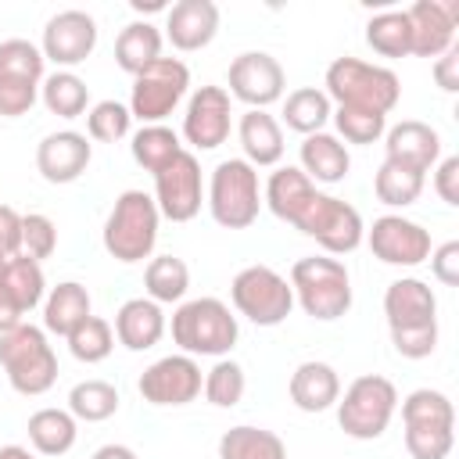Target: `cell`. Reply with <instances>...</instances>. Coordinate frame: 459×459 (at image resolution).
I'll list each match as a JSON object with an SVG mask.
<instances>
[{
    "label": "cell",
    "mask_w": 459,
    "mask_h": 459,
    "mask_svg": "<svg viewBox=\"0 0 459 459\" xmlns=\"http://www.w3.org/2000/svg\"><path fill=\"white\" fill-rule=\"evenodd\" d=\"M158 226H161V212L154 197L143 190H122L104 219V233H100L104 251L126 265L143 262L158 244Z\"/></svg>",
    "instance_id": "obj_1"
},
{
    "label": "cell",
    "mask_w": 459,
    "mask_h": 459,
    "mask_svg": "<svg viewBox=\"0 0 459 459\" xmlns=\"http://www.w3.org/2000/svg\"><path fill=\"white\" fill-rule=\"evenodd\" d=\"M290 290L305 316L319 323H333L351 308V276L341 258L305 255L290 265Z\"/></svg>",
    "instance_id": "obj_2"
},
{
    "label": "cell",
    "mask_w": 459,
    "mask_h": 459,
    "mask_svg": "<svg viewBox=\"0 0 459 459\" xmlns=\"http://www.w3.org/2000/svg\"><path fill=\"white\" fill-rule=\"evenodd\" d=\"M323 86H326L323 93L330 100H337V108H362V111H377V115H387L402 97V82L391 68L369 65L359 57L330 61Z\"/></svg>",
    "instance_id": "obj_3"
},
{
    "label": "cell",
    "mask_w": 459,
    "mask_h": 459,
    "mask_svg": "<svg viewBox=\"0 0 459 459\" xmlns=\"http://www.w3.org/2000/svg\"><path fill=\"white\" fill-rule=\"evenodd\" d=\"M240 337L237 316L219 298H190L172 312V344L183 355H212L226 359Z\"/></svg>",
    "instance_id": "obj_4"
},
{
    "label": "cell",
    "mask_w": 459,
    "mask_h": 459,
    "mask_svg": "<svg viewBox=\"0 0 459 459\" xmlns=\"http://www.w3.org/2000/svg\"><path fill=\"white\" fill-rule=\"evenodd\" d=\"M0 369L7 373V384L25 394H47L57 380V355L47 341V330L22 323L7 333H0Z\"/></svg>",
    "instance_id": "obj_5"
},
{
    "label": "cell",
    "mask_w": 459,
    "mask_h": 459,
    "mask_svg": "<svg viewBox=\"0 0 459 459\" xmlns=\"http://www.w3.org/2000/svg\"><path fill=\"white\" fill-rule=\"evenodd\" d=\"M208 212L222 230H247L262 212L258 169L244 158H226L208 179Z\"/></svg>",
    "instance_id": "obj_6"
},
{
    "label": "cell",
    "mask_w": 459,
    "mask_h": 459,
    "mask_svg": "<svg viewBox=\"0 0 459 459\" xmlns=\"http://www.w3.org/2000/svg\"><path fill=\"white\" fill-rule=\"evenodd\" d=\"M398 409V387L380 373L355 377L337 398V423L355 441H373L391 427Z\"/></svg>",
    "instance_id": "obj_7"
},
{
    "label": "cell",
    "mask_w": 459,
    "mask_h": 459,
    "mask_svg": "<svg viewBox=\"0 0 459 459\" xmlns=\"http://www.w3.org/2000/svg\"><path fill=\"white\" fill-rule=\"evenodd\" d=\"M233 308L255 326H280L294 308L290 280L269 265H244L230 283Z\"/></svg>",
    "instance_id": "obj_8"
},
{
    "label": "cell",
    "mask_w": 459,
    "mask_h": 459,
    "mask_svg": "<svg viewBox=\"0 0 459 459\" xmlns=\"http://www.w3.org/2000/svg\"><path fill=\"white\" fill-rule=\"evenodd\" d=\"M186 86H190V68L179 57H158L140 75H133L129 115L140 118L143 126H161L186 97Z\"/></svg>",
    "instance_id": "obj_9"
},
{
    "label": "cell",
    "mask_w": 459,
    "mask_h": 459,
    "mask_svg": "<svg viewBox=\"0 0 459 459\" xmlns=\"http://www.w3.org/2000/svg\"><path fill=\"white\" fill-rule=\"evenodd\" d=\"M294 230H301L305 237H312L326 255H348L362 244L366 226L359 208H351L348 201L316 190L312 201L305 204V212L294 219Z\"/></svg>",
    "instance_id": "obj_10"
},
{
    "label": "cell",
    "mask_w": 459,
    "mask_h": 459,
    "mask_svg": "<svg viewBox=\"0 0 459 459\" xmlns=\"http://www.w3.org/2000/svg\"><path fill=\"white\" fill-rule=\"evenodd\" d=\"M204 183L194 151H179L165 169L154 172V204L172 222H190L201 212Z\"/></svg>",
    "instance_id": "obj_11"
},
{
    "label": "cell",
    "mask_w": 459,
    "mask_h": 459,
    "mask_svg": "<svg viewBox=\"0 0 459 459\" xmlns=\"http://www.w3.org/2000/svg\"><path fill=\"white\" fill-rule=\"evenodd\" d=\"M47 298V280H43V265L29 255H7L4 269H0V333L14 330L25 323V312H32L36 305H43Z\"/></svg>",
    "instance_id": "obj_12"
},
{
    "label": "cell",
    "mask_w": 459,
    "mask_h": 459,
    "mask_svg": "<svg viewBox=\"0 0 459 459\" xmlns=\"http://www.w3.org/2000/svg\"><path fill=\"white\" fill-rule=\"evenodd\" d=\"M201 384L204 377L194 355H165L140 373L136 391L151 405H190L201 394Z\"/></svg>",
    "instance_id": "obj_13"
},
{
    "label": "cell",
    "mask_w": 459,
    "mask_h": 459,
    "mask_svg": "<svg viewBox=\"0 0 459 459\" xmlns=\"http://www.w3.org/2000/svg\"><path fill=\"white\" fill-rule=\"evenodd\" d=\"M97 47V22L86 11H57L54 18H47L43 25V61H54L61 72H72L75 65H82Z\"/></svg>",
    "instance_id": "obj_14"
},
{
    "label": "cell",
    "mask_w": 459,
    "mask_h": 459,
    "mask_svg": "<svg viewBox=\"0 0 459 459\" xmlns=\"http://www.w3.org/2000/svg\"><path fill=\"white\" fill-rule=\"evenodd\" d=\"M373 251V258H380L384 265H402V269H412L420 262L430 258V233L405 219V215H380L373 219V226L366 230L362 237Z\"/></svg>",
    "instance_id": "obj_15"
},
{
    "label": "cell",
    "mask_w": 459,
    "mask_h": 459,
    "mask_svg": "<svg viewBox=\"0 0 459 459\" xmlns=\"http://www.w3.org/2000/svg\"><path fill=\"white\" fill-rule=\"evenodd\" d=\"M283 86H287L283 65L265 50H244L230 61V93L247 108L265 111L283 97Z\"/></svg>",
    "instance_id": "obj_16"
},
{
    "label": "cell",
    "mask_w": 459,
    "mask_h": 459,
    "mask_svg": "<svg viewBox=\"0 0 459 459\" xmlns=\"http://www.w3.org/2000/svg\"><path fill=\"white\" fill-rule=\"evenodd\" d=\"M233 126V108H230V93L222 86H197L186 100V115H183V140L194 151H215L219 143H226Z\"/></svg>",
    "instance_id": "obj_17"
},
{
    "label": "cell",
    "mask_w": 459,
    "mask_h": 459,
    "mask_svg": "<svg viewBox=\"0 0 459 459\" xmlns=\"http://www.w3.org/2000/svg\"><path fill=\"white\" fill-rule=\"evenodd\" d=\"M409 18V39L416 57H441L455 47V25H459V4L445 0H416L405 7Z\"/></svg>",
    "instance_id": "obj_18"
},
{
    "label": "cell",
    "mask_w": 459,
    "mask_h": 459,
    "mask_svg": "<svg viewBox=\"0 0 459 459\" xmlns=\"http://www.w3.org/2000/svg\"><path fill=\"white\" fill-rule=\"evenodd\" d=\"M93 158V143L86 133L57 129L47 133L36 147V169L47 183H75Z\"/></svg>",
    "instance_id": "obj_19"
},
{
    "label": "cell",
    "mask_w": 459,
    "mask_h": 459,
    "mask_svg": "<svg viewBox=\"0 0 459 459\" xmlns=\"http://www.w3.org/2000/svg\"><path fill=\"white\" fill-rule=\"evenodd\" d=\"M384 151H387V161H398V165L427 176L441 158V136L427 122L405 118L384 133Z\"/></svg>",
    "instance_id": "obj_20"
},
{
    "label": "cell",
    "mask_w": 459,
    "mask_h": 459,
    "mask_svg": "<svg viewBox=\"0 0 459 459\" xmlns=\"http://www.w3.org/2000/svg\"><path fill=\"white\" fill-rule=\"evenodd\" d=\"M219 32V7L212 0H179L165 14V36L176 50H201Z\"/></svg>",
    "instance_id": "obj_21"
},
{
    "label": "cell",
    "mask_w": 459,
    "mask_h": 459,
    "mask_svg": "<svg viewBox=\"0 0 459 459\" xmlns=\"http://www.w3.org/2000/svg\"><path fill=\"white\" fill-rule=\"evenodd\" d=\"M384 316L391 330H405V326H423L437 319V298L434 290L416 280V276H398L387 283L384 290Z\"/></svg>",
    "instance_id": "obj_22"
},
{
    "label": "cell",
    "mask_w": 459,
    "mask_h": 459,
    "mask_svg": "<svg viewBox=\"0 0 459 459\" xmlns=\"http://www.w3.org/2000/svg\"><path fill=\"white\" fill-rule=\"evenodd\" d=\"M287 394L301 412H326L341 398V377L330 362L308 359V362L294 366V373L287 380Z\"/></svg>",
    "instance_id": "obj_23"
},
{
    "label": "cell",
    "mask_w": 459,
    "mask_h": 459,
    "mask_svg": "<svg viewBox=\"0 0 459 459\" xmlns=\"http://www.w3.org/2000/svg\"><path fill=\"white\" fill-rule=\"evenodd\" d=\"M111 330H115L118 344H126L129 351H147L165 337V312L151 298H129L115 312Z\"/></svg>",
    "instance_id": "obj_24"
},
{
    "label": "cell",
    "mask_w": 459,
    "mask_h": 459,
    "mask_svg": "<svg viewBox=\"0 0 459 459\" xmlns=\"http://www.w3.org/2000/svg\"><path fill=\"white\" fill-rule=\"evenodd\" d=\"M237 136H240L247 165H255V169L280 165V158H283V129L269 111L247 108L240 115V122H237Z\"/></svg>",
    "instance_id": "obj_25"
},
{
    "label": "cell",
    "mask_w": 459,
    "mask_h": 459,
    "mask_svg": "<svg viewBox=\"0 0 459 459\" xmlns=\"http://www.w3.org/2000/svg\"><path fill=\"white\" fill-rule=\"evenodd\" d=\"M316 194V183L298 169V165H280L269 179H265V190H262V204H269V212L283 222L294 226V219L305 212V204L312 201Z\"/></svg>",
    "instance_id": "obj_26"
},
{
    "label": "cell",
    "mask_w": 459,
    "mask_h": 459,
    "mask_svg": "<svg viewBox=\"0 0 459 459\" xmlns=\"http://www.w3.org/2000/svg\"><path fill=\"white\" fill-rule=\"evenodd\" d=\"M301 172L312 179V183H341L351 169V154L348 147L333 136V133H312L301 140Z\"/></svg>",
    "instance_id": "obj_27"
},
{
    "label": "cell",
    "mask_w": 459,
    "mask_h": 459,
    "mask_svg": "<svg viewBox=\"0 0 459 459\" xmlns=\"http://www.w3.org/2000/svg\"><path fill=\"white\" fill-rule=\"evenodd\" d=\"M86 316H93V301H90V290L82 283L65 280V283L47 290V298H43V330L47 333L68 337Z\"/></svg>",
    "instance_id": "obj_28"
},
{
    "label": "cell",
    "mask_w": 459,
    "mask_h": 459,
    "mask_svg": "<svg viewBox=\"0 0 459 459\" xmlns=\"http://www.w3.org/2000/svg\"><path fill=\"white\" fill-rule=\"evenodd\" d=\"M29 445L39 452V455H65L72 452L75 437H79V420L68 412V409H36L29 416Z\"/></svg>",
    "instance_id": "obj_29"
},
{
    "label": "cell",
    "mask_w": 459,
    "mask_h": 459,
    "mask_svg": "<svg viewBox=\"0 0 459 459\" xmlns=\"http://www.w3.org/2000/svg\"><path fill=\"white\" fill-rule=\"evenodd\" d=\"M161 57V32L151 22H129L115 39V65L129 75H140Z\"/></svg>",
    "instance_id": "obj_30"
},
{
    "label": "cell",
    "mask_w": 459,
    "mask_h": 459,
    "mask_svg": "<svg viewBox=\"0 0 459 459\" xmlns=\"http://www.w3.org/2000/svg\"><path fill=\"white\" fill-rule=\"evenodd\" d=\"M219 459H287V445L265 427L240 423L219 437Z\"/></svg>",
    "instance_id": "obj_31"
},
{
    "label": "cell",
    "mask_w": 459,
    "mask_h": 459,
    "mask_svg": "<svg viewBox=\"0 0 459 459\" xmlns=\"http://www.w3.org/2000/svg\"><path fill=\"white\" fill-rule=\"evenodd\" d=\"M330 115H333L330 97L319 86H298L283 100V122H287V129H294L301 136L323 133V126L330 122Z\"/></svg>",
    "instance_id": "obj_32"
},
{
    "label": "cell",
    "mask_w": 459,
    "mask_h": 459,
    "mask_svg": "<svg viewBox=\"0 0 459 459\" xmlns=\"http://www.w3.org/2000/svg\"><path fill=\"white\" fill-rule=\"evenodd\" d=\"M39 100L50 115L57 118H79L90 104V86L75 75V72H50L43 75V86H39Z\"/></svg>",
    "instance_id": "obj_33"
},
{
    "label": "cell",
    "mask_w": 459,
    "mask_h": 459,
    "mask_svg": "<svg viewBox=\"0 0 459 459\" xmlns=\"http://www.w3.org/2000/svg\"><path fill=\"white\" fill-rule=\"evenodd\" d=\"M186 287H190V269L183 258L176 255H158L147 262L143 269V290L151 301L158 305H172V301H183L186 298Z\"/></svg>",
    "instance_id": "obj_34"
},
{
    "label": "cell",
    "mask_w": 459,
    "mask_h": 459,
    "mask_svg": "<svg viewBox=\"0 0 459 459\" xmlns=\"http://www.w3.org/2000/svg\"><path fill=\"white\" fill-rule=\"evenodd\" d=\"M373 194H377V201L387 204V208H409V204H416V197L423 194V172L405 169V165L384 158V165H380L377 176H373Z\"/></svg>",
    "instance_id": "obj_35"
},
{
    "label": "cell",
    "mask_w": 459,
    "mask_h": 459,
    "mask_svg": "<svg viewBox=\"0 0 459 459\" xmlns=\"http://www.w3.org/2000/svg\"><path fill=\"white\" fill-rule=\"evenodd\" d=\"M118 387L108 380H79L68 391V412L82 423H104L118 412Z\"/></svg>",
    "instance_id": "obj_36"
},
{
    "label": "cell",
    "mask_w": 459,
    "mask_h": 459,
    "mask_svg": "<svg viewBox=\"0 0 459 459\" xmlns=\"http://www.w3.org/2000/svg\"><path fill=\"white\" fill-rule=\"evenodd\" d=\"M129 151H133V161H136L140 169L158 172V169H165V165L183 151V143H179V136H176L169 126H140V129L133 133Z\"/></svg>",
    "instance_id": "obj_37"
},
{
    "label": "cell",
    "mask_w": 459,
    "mask_h": 459,
    "mask_svg": "<svg viewBox=\"0 0 459 459\" xmlns=\"http://www.w3.org/2000/svg\"><path fill=\"white\" fill-rule=\"evenodd\" d=\"M366 43L380 57H405L412 50L405 11H380V14H373L366 22Z\"/></svg>",
    "instance_id": "obj_38"
},
{
    "label": "cell",
    "mask_w": 459,
    "mask_h": 459,
    "mask_svg": "<svg viewBox=\"0 0 459 459\" xmlns=\"http://www.w3.org/2000/svg\"><path fill=\"white\" fill-rule=\"evenodd\" d=\"M65 341H68V351H72L79 362L93 366V362H104V359L111 355V348H115V330H111L108 319L86 316Z\"/></svg>",
    "instance_id": "obj_39"
},
{
    "label": "cell",
    "mask_w": 459,
    "mask_h": 459,
    "mask_svg": "<svg viewBox=\"0 0 459 459\" xmlns=\"http://www.w3.org/2000/svg\"><path fill=\"white\" fill-rule=\"evenodd\" d=\"M244 387H247V377H244V366L233 362V359H219L208 373H204V398L215 405V409H233L240 398H244Z\"/></svg>",
    "instance_id": "obj_40"
},
{
    "label": "cell",
    "mask_w": 459,
    "mask_h": 459,
    "mask_svg": "<svg viewBox=\"0 0 459 459\" xmlns=\"http://www.w3.org/2000/svg\"><path fill=\"white\" fill-rule=\"evenodd\" d=\"M129 129H133L129 104H118V100H97V104L86 111V133H90V140L118 143V140L129 136Z\"/></svg>",
    "instance_id": "obj_41"
},
{
    "label": "cell",
    "mask_w": 459,
    "mask_h": 459,
    "mask_svg": "<svg viewBox=\"0 0 459 459\" xmlns=\"http://www.w3.org/2000/svg\"><path fill=\"white\" fill-rule=\"evenodd\" d=\"M402 423H448L455 427V409L448 394L434 387H416L402 398Z\"/></svg>",
    "instance_id": "obj_42"
},
{
    "label": "cell",
    "mask_w": 459,
    "mask_h": 459,
    "mask_svg": "<svg viewBox=\"0 0 459 459\" xmlns=\"http://www.w3.org/2000/svg\"><path fill=\"white\" fill-rule=\"evenodd\" d=\"M455 434L448 423H405V452L412 459H448Z\"/></svg>",
    "instance_id": "obj_43"
},
{
    "label": "cell",
    "mask_w": 459,
    "mask_h": 459,
    "mask_svg": "<svg viewBox=\"0 0 459 459\" xmlns=\"http://www.w3.org/2000/svg\"><path fill=\"white\" fill-rule=\"evenodd\" d=\"M333 126L337 133L344 136V143H377L384 133H387V115H377V111H362V108H337L333 115Z\"/></svg>",
    "instance_id": "obj_44"
},
{
    "label": "cell",
    "mask_w": 459,
    "mask_h": 459,
    "mask_svg": "<svg viewBox=\"0 0 459 459\" xmlns=\"http://www.w3.org/2000/svg\"><path fill=\"white\" fill-rule=\"evenodd\" d=\"M43 50L29 39H4L0 43V75H22L43 82Z\"/></svg>",
    "instance_id": "obj_45"
},
{
    "label": "cell",
    "mask_w": 459,
    "mask_h": 459,
    "mask_svg": "<svg viewBox=\"0 0 459 459\" xmlns=\"http://www.w3.org/2000/svg\"><path fill=\"white\" fill-rule=\"evenodd\" d=\"M54 251H57V226H54V219L43 215V212L22 215V255L43 262Z\"/></svg>",
    "instance_id": "obj_46"
},
{
    "label": "cell",
    "mask_w": 459,
    "mask_h": 459,
    "mask_svg": "<svg viewBox=\"0 0 459 459\" xmlns=\"http://www.w3.org/2000/svg\"><path fill=\"white\" fill-rule=\"evenodd\" d=\"M39 86L22 75H0V118H22L39 100Z\"/></svg>",
    "instance_id": "obj_47"
},
{
    "label": "cell",
    "mask_w": 459,
    "mask_h": 459,
    "mask_svg": "<svg viewBox=\"0 0 459 459\" xmlns=\"http://www.w3.org/2000/svg\"><path fill=\"white\" fill-rule=\"evenodd\" d=\"M391 344L402 359H427L437 348V319L423 323V326H405V330H391Z\"/></svg>",
    "instance_id": "obj_48"
},
{
    "label": "cell",
    "mask_w": 459,
    "mask_h": 459,
    "mask_svg": "<svg viewBox=\"0 0 459 459\" xmlns=\"http://www.w3.org/2000/svg\"><path fill=\"white\" fill-rule=\"evenodd\" d=\"M430 273L445 287L459 283V240H445L441 247H430Z\"/></svg>",
    "instance_id": "obj_49"
},
{
    "label": "cell",
    "mask_w": 459,
    "mask_h": 459,
    "mask_svg": "<svg viewBox=\"0 0 459 459\" xmlns=\"http://www.w3.org/2000/svg\"><path fill=\"white\" fill-rule=\"evenodd\" d=\"M434 190H437V197L445 201V204H459V158L452 154V158H445V161H437V169H434Z\"/></svg>",
    "instance_id": "obj_50"
},
{
    "label": "cell",
    "mask_w": 459,
    "mask_h": 459,
    "mask_svg": "<svg viewBox=\"0 0 459 459\" xmlns=\"http://www.w3.org/2000/svg\"><path fill=\"white\" fill-rule=\"evenodd\" d=\"M22 251V215L11 204H0V255Z\"/></svg>",
    "instance_id": "obj_51"
},
{
    "label": "cell",
    "mask_w": 459,
    "mask_h": 459,
    "mask_svg": "<svg viewBox=\"0 0 459 459\" xmlns=\"http://www.w3.org/2000/svg\"><path fill=\"white\" fill-rule=\"evenodd\" d=\"M434 82H437L445 93H455V90H459V47L445 50V54L434 61Z\"/></svg>",
    "instance_id": "obj_52"
},
{
    "label": "cell",
    "mask_w": 459,
    "mask_h": 459,
    "mask_svg": "<svg viewBox=\"0 0 459 459\" xmlns=\"http://www.w3.org/2000/svg\"><path fill=\"white\" fill-rule=\"evenodd\" d=\"M93 459H136V452L126 448V445H100V448L93 452Z\"/></svg>",
    "instance_id": "obj_53"
},
{
    "label": "cell",
    "mask_w": 459,
    "mask_h": 459,
    "mask_svg": "<svg viewBox=\"0 0 459 459\" xmlns=\"http://www.w3.org/2000/svg\"><path fill=\"white\" fill-rule=\"evenodd\" d=\"M0 459H39V455L29 452L25 445H4V448H0Z\"/></svg>",
    "instance_id": "obj_54"
},
{
    "label": "cell",
    "mask_w": 459,
    "mask_h": 459,
    "mask_svg": "<svg viewBox=\"0 0 459 459\" xmlns=\"http://www.w3.org/2000/svg\"><path fill=\"white\" fill-rule=\"evenodd\" d=\"M161 7H165L161 0H147V4L143 0H133V11H161Z\"/></svg>",
    "instance_id": "obj_55"
}]
</instances>
